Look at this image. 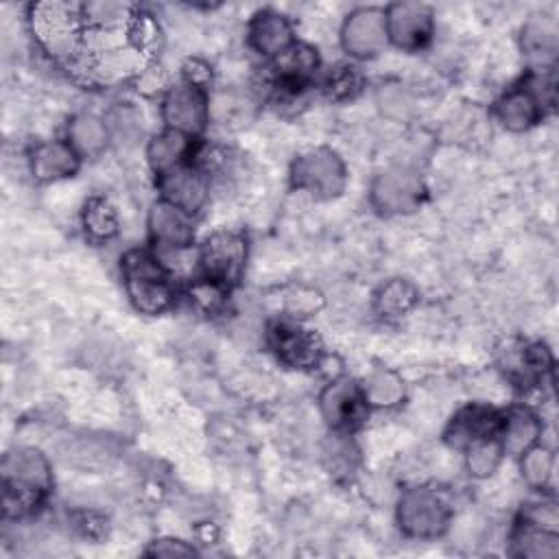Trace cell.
Returning a JSON list of instances; mask_svg holds the SVG:
<instances>
[{
  "label": "cell",
  "mask_w": 559,
  "mask_h": 559,
  "mask_svg": "<svg viewBox=\"0 0 559 559\" xmlns=\"http://www.w3.org/2000/svg\"><path fill=\"white\" fill-rule=\"evenodd\" d=\"M83 229L87 238L96 242H105L118 234V214L116 210L100 197H94L83 207Z\"/></svg>",
  "instance_id": "28"
},
{
  "label": "cell",
  "mask_w": 559,
  "mask_h": 559,
  "mask_svg": "<svg viewBox=\"0 0 559 559\" xmlns=\"http://www.w3.org/2000/svg\"><path fill=\"white\" fill-rule=\"evenodd\" d=\"M28 24L37 46L68 68L81 48V9L72 2H37L28 9Z\"/></svg>",
  "instance_id": "1"
},
{
  "label": "cell",
  "mask_w": 559,
  "mask_h": 559,
  "mask_svg": "<svg viewBox=\"0 0 559 559\" xmlns=\"http://www.w3.org/2000/svg\"><path fill=\"white\" fill-rule=\"evenodd\" d=\"M520 472L528 487L546 489L555 474V454L550 448L535 443L526 452L520 454Z\"/></svg>",
  "instance_id": "29"
},
{
  "label": "cell",
  "mask_w": 559,
  "mask_h": 559,
  "mask_svg": "<svg viewBox=\"0 0 559 559\" xmlns=\"http://www.w3.org/2000/svg\"><path fill=\"white\" fill-rule=\"evenodd\" d=\"M122 277L127 295L135 310L162 314L175 304V284L168 269L148 251L133 249L122 258Z\"/></svg>",
  "instance_id": "2"
},
{
  "label": "cell",
  "mask_w": 559,
  "mask_h": 559,
  "mask_svg": "<svg viewBox=\"0 0 559 559\" xmlns=\"http://www.w3.org/2000/svg\"><path fill=\"white\" fill-rule=\"evenodd\" d=\"M2 485L48 493L52 472L46 454L37 448H15L2 459Z\"/></svg>",
  "instance_id": "15"
},
{
  "label": "cell",
  "mask_w": 559,
  "mask_h": 559,
  "mask_svg": "<svg viewBox=\"0 0 559 559\" xmlns=\"http://www.w3.org/2000/svg\"><path fill=\"white\" fill-rule=\"evenodd\" d=\"M210 79H212V70H210L203 61L190 59V61L183 66V81L205 87V83H207Z\"/></svg>",
  "instance_id": "41"
},
{
  "label": "cell",
  "mask_w": 559,
  "mask_h": 559,
  "mask_svg": "<svg viewBox=\"0 0 559 559\" xmlns=\"http://www.w3.org/2000/svg\"><path fill=\"white\" fill-rule=\"evenodd\" d=\"M522 52L537 63V68H550L559 48V31L552 17L535 15L522 26L520 35Z\"/></svg>",
  "instance_id": "21"
},
{
  "label": "cell",
  "mask_w": 559,
  "mask_h": 559,
  "mask_svg": "<svg viewBox=\"0 0 559 559\" xmlns=\"http://www.w3.org/2000/svg\"><path fill=\"white\" fill-rule=\"evenodd\" d=\"M247 262V240L236 231H214L199 249V266L203 277L225 286L227 290L240 280Z\"/></svg>",
  "instance_id": "7"
},
{
  "label": "cell",
  "mask_w": 559,
  "mask_h": 559,
  "mask_svg": "<svg viewBox=\"0 0 559 559\" xmlns=\"http://www.w3.org/2000/svg\"><path fill=\"white\" fill-rule=\"evenodd\" d=\"M146 227H148L151 240L159 249H181V247H190L194 240V227H192L190 214L181 212L179 207L162 199L151 205Z\"/></svg>",
  "instance_id": "18"
},
{
  "label": "cell",
  "mask_w": 559,
  "mask_h": 559,
  "mask_svg": "<svg viewBox=\"0 0 559 559\" xmlns=\"http://www.w3.org/2000/svg\"><path fill=\"white\" fill-rule=\"evenodd\" d=\"M72 526L83 535V537H90V539H98L105 535L107 531V520L94 511H76L72 515Z\"/></svg>",
  "instance_id": "40"
},
{
  "label": "cell",
  "mask_w": 559,
  "mask_h": 559,
  "mask_svg": "<svg viewBox=\"0 0 559 559\" xmlns=\"http://www.w3.org/2000/svg\"><path fill=\"white\" fill-rule=\"evenodd\" d=\"M111 140L116 142H124V144H133L140 135H142V116L129 107V105H120L116 109L109 111V116L105 118Z\"/></svg>",
  "instance_id": "35"
},
{
  "label": "cell",
  "mask_w": 559,
  "mask_h": 559,
  "mask_svg": "<svg viewBox=\"0 0 559 559\" xmlns=\"http://www.w3.org/2000/svg\"><path fill=\"white\" fill-rule=\"evenodd\" d=\"M511 550L524 559H555L559 555V533L518 522L511 535Z\"/></svg>",
  "instance_id": "27"
},
{
  "label": "cell",
  "mask_w": 559,
  "mask_h": 559,
  "mask_svg": "<svg viewBox=\"0 0 559 559\" xmlns=\"http://www.w3.org/2000/svg\"><path fill=\"white\" fill-rule=\"evenodd\" d=\"M395 520L400 531L413 539H437L452 520V509L441 493L428 487L404 489L397 498Z\"/></svg>",
  "instance_id": "3"
},
{
  "label": "cell",
  "mask_w": 559,
  "mask_h": 559,
  "mask_svg": "<svg viewBox=\"0 0 559 559\" xmlns=\"http://www.w3.org/2000/svg\"><path fill=\"white\" fill-rule=\"evenodd\" d=\"M323 304H325V299H323L321 290L306 286V284L290 286L284 293V312L288 319H295V321L319 312L323 308Z\"/></svg>",
  "instance_id": "33"
},
{
  "label": "cell",
  "mask_w": 559,
  "mask_h": 559,
  "mask_svg": "<svg viewBox=\"0 0 559 559\" xmlns=\"http://www.w3.org/2000/svg\"><path fill=\"white\" fill-rule=\"evenodd\" d=\"M502 456L504 452L498 437L480 439L465 448V467L474 478H489L498 469Z\"/></svg>",
  "instance_id": "30"
},
{
  "label": "cell",
  "mask_w": 559,
  "mask_h": 559,
  "mask_svg": "<svg viewBox=\"0 0 559 559\" xmlns=\"http://www.w3.org/2000/svg\"><path fill=\"white\" fill-rule=\"evenodd\" d=\"M162 120L166 129L197 138L210 122V96L205 87L181 81L166 90L162 98Z\"/></svg>",
  "instance_id": "6"
},
{
  "label": "cell",
  "mask_w": 559,
  "mask_h": 559,
  "mask_svg": "<svg viewBox=\"0 0 559 559\" xmlns=\"http://www.w3.org/2000/svg\"><path fill=\"white\" fill-rule=\"evenodd\" d=\"M389 44L402 50L424 48L435 31L432 9L424 2H395L384 9Z\"/></svg>",
  "instance_id": "10"
},
{
  "label": "cell",
  "mask_w": 559,
  "mask_h": 559,
  "mask_svg": "<svg viewBox=\"0 0 559 559\" xmlns=\"http://www.w3.org/2000/svg\"><path fill=\"white\" fill-rule=\"evenodd\" d=\"M426 197L424 179L417 170L406 166H393L373 177L369 188V201L373 210L384 216L411 214L419 210Z\"/></svg>",
  "instance_id": "5"
},
{
  "label": "cell",
  "mask_w": 559,
  "mask_h": 559,
  "mask_svg": "<svg viewBox=\"0 0 559 559\" xmlns=\"http://www.w3.org/2000/svg\"><path fill=\"white\" fill-rule=\"evenodd\" d=\"M419 301V293L415 284L406 277H391L380 284L373 293V310L384 319H400L408 314Z\"/></svg>",
  "instance_id": "26"
},
{
  "label": "cell",
  "mask_w": 559,
  "mask_h": 559,
  "mask_svg": "<svg viewBox=\"0 0 559 559\" xmlns=\"http://www.w3.org/2000/svg\"><path fill=\"white\" fill-rule=\"evenodd\" d=\"M81 155L68 144V140L39 142L28 155V168L35 181L52 183L76 175Z\"/></svg>",
  "instance_id": "17"
},
{
  "label": "cell",
  "mask_w": 559,
  "mask_h": 559,
  "mask_svg": "<svg viewBox=\"0 0 559 559\" xmlns=\"http://www.w3.org/2000/svg\"><path fill=\"white\" fill-rule=\"evenodd\" d=\"M378 107L380 111L391 120H408L415 114V100L413 96L397 83L382 85L378 90Z\"/></svg>",
  "instance_id": "34"
},
{
  "label": "cell",
  "mask_w": 559,
  "mask_h": 559,
  "mask_svg": "<svg viewBox=\"0 0 559 559\" xmlns=\"http://www.w3.org/2000/svg\"><path fill=\"white\" fill-rule=\"evenodd\" d=\"M188 295H190V299H192L201 310L214 312V310H218V308L223 306L225 295H227V288L221 286V284H216V282H212V280H207V277H199V280H194V282L190 284Z\"/></svg>",
  "instance_id": "37"
},
{
  "label": "cell",
  "mask_w": 559,
  "mask_h": 559,
  "mask_svg": "<svg viewBox=\"0 0 559 559\" xmlns=\"http://www.w3.org/2000/svg\"><path fill=\"white\" fill-rule=\"evenodd\" d=\"M319 70V55L317 48L310 44L295 41L290 48H286L282 55L273 59V76H275V90L286 100L299 96L314 72Z\"/></svg>",
  "instance_id": "13"
},
{
  "label": "cell",
  "mask_w": 559,
  "mask_h": 559,
  "mask_svg": "<svg viewBox=\"0 0 559 559\" xmlns=\"http://www.w3.org/2000/svg\"><path fill=\"white\" fill-rule=\"evenodd\" d=\"M520 522L544 528V531H552L559 533V509L555 500H539V502H531L526 504V509L522 511Z\"/></svg>",
  "instance_id": "38"
},
{
  "label": "cell",
  "mask_w": 559,
  "mask_h": 559,
  "mask_svg": "<svg viewBox=\"0 0 559 559\" xmlns=\"http://www.w3.org/2000/svg\"><path fill=\"white\" fill-rule=\"evenodd\" d=\"M192 140L194 138H188L179 131H170V129H164L162 133L153 135L146 144V162L148 166L162 175L170 168H177L181 164H188L190 157H192Z\"/></svg>",
  "instance_id": "22"
},
{
  "label": "cell",
  "mask_w": 559,
  "mask_h": 559,
  "mask_svg": "<svg viewBox=\"0 0 559 559\" xmlns=\"http://www.w3.org/2000/svg\"><path fill=\"white\" fill-rule=\"evenodd\" d=\"M290 186L308 192L314 199H334L345 190L347 168L343 157L328 146H317L301 153L290 164Z\"/></svg>",
  "instance_id": "4"
},
{
  "label": "cell",
  "mask_w": 559,
  "mask_h": 559,
  "mask_svg": "<svg viewBox=\"0 0 559 559\" xmlns=\"http://www.w3.org/2000/svg\"><path fill=\"white\" fill-rule=\"evenodd\" d=\"M360 393L371 408H395L406 397V384L393 369L373 367L362 378Z\"/></svg>",
  "instance_id": "24"
},
{
  "label": "cell",
  "mask_w": 559,
  "mask_h": 559,
  "mask_svg": "<svg viewBox=\"0 0 559 559\" xmlns=\"http://www.w3.org/2000/svg\"><path fill=\"white\" fill-rule=\"evenodd\" d=\"M365 408L367 404L360 393V384H356L352 378L341 376L330 380L319 395L321 417L332 430L349 432L360 424Z\"/></svg>",
  "instance_id": "11"
},
{
  "label": "cell",
  "mask_w": 559,
  "mask_h": 559,
  "mask_svg": "<svg viewBox=\"0 0 559 559\" xmlns=\"http://www.w3.org/2000/svg\"><path fill=\"white\" fill-rule=\"evenodd\" d=\"M362 87V74L356 66L352 63H338L334 66L325 81H323V90L330 98L334 100H347L354 98Z\"/></svg>",
  "instance_id": "31"
},
{
  "label": "cell",
  "mask_w": 559,
  "mask_h": 559,
  "mask_svg": "<svg viewBox=\"0 0 559 559\" xmlns=\"http://www.w3.org/2000/svg\"><path fill=\"white\" fill-rule=\"evenodd\" d=\"M266 343L275 358L290 369H312L323 358L321 338L295 319L273 321L266 330Z\"/></svg>",
  "instance_id": "8"
},
{
  "label": "cell",
  "mask_w": 559,
  "mask_h": 559,
  "mask_svg": "<svg viewBox=\"0 0 559 559\" xmlns=\"http://www.w3.org/2000/svg\"><path fill=\"white\" fill-rule=\"evenodd\" d=\"M111 448L107 445V443H103V441H98V439H94V437H85V439H79V441H74V445L70 448V461L72 463H76V465H81V467H90V469H94V467H103V465H107V461L111 459Z\"/></svg>",
  "instance_id": "36"
},
{
  "label": "cell",
  "mask_w": 559,
  "mask_h": 559,
  "mask_svg": "<svg viewBox=\"0 0 559 559\" xmlns=\"http://www.w3.org/2000/svg\"><path fill=\"white\" fill-rule=\"evenodd\" d=\"M111 142L105 118L94 114H79L68 124V144L83 157H98Z\"/></svg>",
  "instance_id": "23"
},
{
  "label": "cell",
  "mask_w": 559,
  "mask_h": 559,
  "mask_svg": "<svg viewBox=\"0 0 559 559\" xmlns=\"http://www.w3.org/2000/svg\"><path fill=\"white\" fill-rule=\"evenodd\" d=\"M502 428V413L487 404H467L463 406L448 424L443 437L445 443L454 450H465L467 445L498 437Z\"/></svg>",
  "instance_id": "14"
},
{
  "label": "cell",
  "mask_w": 559,
  "mask_h": 559,
  "mask_svg": "<svg viewBox=\"0 0 559 559\" xmlns=\"http://www.w3.org/2000/svg\"><path fill=\"white\" fill-rule=\"evenodd\" d=\"M247 39L258 55L275 59L295 44V33L290 20L284 13L275 9H262L249 20Z\"/></svg>",
  "instance_id": "16"
},
{
  "label": "cell",
  "mask_w": 559,
  "mask_h": 559,
  "mask_svg": "<svg viewBox=\"0 0 559 559\" xmlns=\"http://www.w3.org/2000/svg\"><path fill=\"white\" fill-rule=\"evenodd\" d=\"M493 116L509 131H526L542 120L544 107L533 96V92L522 83L504 92L493 103Z\"/></svg>",
  "instance_id": "19"
},
{
  "label": "cell",
  "mask_w": 559,
  "mask_h": 559,
  "mask_svg": "<svg viewBox=\"0 0 559 559\" xmlns=\"http://www.w3.org/2000/svg\"><path fill=\"white\" fill-rule=\"evenodd\" d=\"M146 555L153 557H192L197 555V548L179 537H162L151 542V546L146 548Z\"/></svg>",
  "instance_id": "39"
},
{
  "label": "cell",
  "mask_w": 559,
  "mask_h": 559,
  "mask_svg": "<svg viewBox=\"0 0 559 559\" xmlns=\"http://www.w3.org/2000/svg\"><path fill=\"white\" fill-rule=\"evenodd\" d=\"M249 100L236 92H221L210 98V120L218 124H242L249 118Z\"/></svg>",
  "instance_id": "32"
},
{
  "label": "cell",
  "mask_w": 559,
  "mask_h": 559,
  "mask_svg": "<svg viewBox=\"0 0 559 559\" xmlns=\"http://www.w3.org/2000/svg\"><path fill=\"white\" fill-rule=\"evenodd\" d=\"M341 46L354 59H371L389 46L386 15L380 7L354 9L341 24Z\"/></svg>",
  "instance_id": "9"
},
{
  "label": "cell",
  "mask_w": 559,
  "mask_h": 559,
  "mask_svg": "<svg viewBox=\"0 0 559 559\" xmlns=\"http://www.w3.org/2000/svg\"><path fill=\"white\" fill-rule=\"evenodd\" d=\"M321 461L332 478L349 480L358 472L360 450L349 432L334 430L321 445Z\"/></svg>",
  "instance_id": "25"
},
{
  "label": "cell",
  "mask_w": 559,
  "mask_h": 559,
  "mask_svg": "<svg viewBox=\"0 0 559 559\" xmlns=\"http://www.w3.org/2000/svg\"><path fill=\"white\" fill-rule=\"evenodd\" d=\"M157 190L162 194V201L192 216L205 205L210 194V183H207V175L188 162L157 175Z\"/></svg>",
  "instance_id": "12"
},
{
  "label": "cell",
  "mask_w": 559,
  "mask_h": 559,
  "mask_svg": "<svg viewBox=\"0 0 559 559\" xmlns=\"http://www.w3.org/2000/svg\"><path fill=\"white\" fill-rule=\"evenodd\" d=\"M542 421L539 417L526 408V406H511L507 413H502V428H500V445L504 454L520 456L535 443H539L542 437Z\"/></svg>",
  "instance_id": "20"
}]
</instances>
